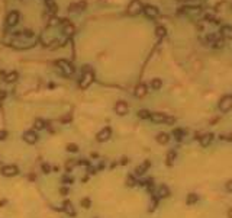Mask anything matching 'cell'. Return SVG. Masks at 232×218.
<instances>
[{
  "label": "cell",
  "instance_id": "cell-1",
  "mask_svg": "<svg viewBox=\"0 0 232 218\" xmlns=\"http://www.w3.org/2000/svg\"><path fill=\"white\" fill-rule=\"evenodd\" d=\"M93 80H95V73H93V70L89 67V65H84V69H83V76L78 81V86H80V89H87V87L93 83Z\"/></svg>",
  "mask_w": 232,
  "mask_h": 218
},
{
  "label": "cell",
  "instance_id": "cell-2",
  "mask_svg": "<svg viewBox=\"0 0 232 218\" xmlns=\"http://www.w3.org/2000/svg\"><path fill=\"white\" fill-rule=\"evenodd\" d=\"M150 119L152 122H157V124H174L176 119L167 114H162V112H152L150 115Z\"/></svg>",
  "mask_w": 232,
  "mask_h": 218
},
{
  "label": "cell",
  "instance_id": "cell-3",
  "mask_svg": "<svg viewBox=\"0 0 232 218\" xmlns=\"http://www.w3.org/2000/svg\"><path fill=\"white\" fill-rule=\"evenodd\" d=\"M57 65H58V69H60L65 76H71V74H74V71H76V69L73 67V64L70 63V61H67V60H58V61H57Z\"/></svg>",
  "mask_w": 232,
  "mask_h": 218
},
{
  "label": "cell",
  "instance_id": "cell-4",
  "mask_svg": "<svg viewBox=\"0 0 232 218\" xmlns=\"http://www.w3.org/2000/svg\"><path fill=\"white\" fill-rule=\"evenodd\" d=\"M219 111L221 112H229L231 109H232V95H225L223 98H221L219 100Z\"/></svg>",
  "mask_w": 232,
  "mask_h": 218
},
{
  "label": "cell",
  "instance_id": "cell-5",
  "mask_svg": "<svg viewBox=\"0 0 232 218\" xmlns=\"http://www.w3.org/2000/svg\"><path fill=\"white\" fill-rule=\"evenodd\" d=\"M142 9H144V6H142V3L139 2V0H132V2L129 3V6H128V9H126V13L131 15V16H135L138 13H141Z\"/></svg>",
  "mask_w": 232,
  "mask_h": 218
},
{
  "label": "cell",
  "instance_id": "cell-6",
  "mask_svg": "<svg viewBox=\"0 0 232 218\" xmlns=\"http://www.w3.org/2000/svg\"><path fill=\"white\" fill-rule=\"evenodd\" d=\"M0 172H2V174H3V176L12 178V176H16V174L19 173V169H17L15 164H9V166H3Z\"/></svg>",
  "mask_w": 232,
  "mask_h": 218
},
{
  "label": "cell",
  "instance_id": "cell-7",
  "mask_svg": "<svg viewBox=\"0 0 232 218\" xmlns=\"http://www.w3.org/2000/svg\"><path fill=\"white\" fill-rule=\"evenodd\" d=\"M128 111H129V106H128V103L126 102H123V100H118L116 102V105H115V112L118 114V115H126L128 114Z\"/></svg>",
  "mask_w": 232,
  "mask_h": 218
},
{
  "label": "cell",
  "instance_id": "cell-8",
  "mask_svg": "<svg viewBox=\"0 0 232 218\" xmlns=\"http://www.w3.org/2000/svg\"><path fill=\"white\" fill-rule=\"evenodd\" d=\"M19 17H20L19 12L12 10V12L7 15V17H6V25H7V26H15L17 22H19Z\"/></svg>",
  "mask_w": 232,
  "mask_h": 218
},
{
  "label": "cell",
  "instance_id": "cell-9",
  "mask_svg": "<svg viewBox=\"0 0 232 218\" xmlns=\"http://www.w3.org/2000/svg\"><path fill=\"white\" fill-rule=\"evenodd\" d=\"M112 137V129L109 126H105L103 129H100L99 133H97V141H107L109 138Z\"/></svg>",
  "mask_w": 232,
  "mask_h": 218
},
{
  "label": "cell",
  "instance_id": "cell-10",
  "mask_svg": "<svg viewBox=\"0 0 232 218\" xmlns=\"http://www.w3.org/2000/svg\"><path fill=\"white\" fill-rule=\"evenodd\" d=\"M142 12L148 16V17H151V19H154V17H157L158 15H160V10L155 7V6H151V5H148V6H144V9H142Z\"/></svg>",
  "mask_w": 232,
  "mask_h": 218
},
{
  "label": "cell",
  "instance_id": "cell-11",
  "mask_svg": "<svg viewBox=\"0 0 232 218\" xmlns=\"http://www.w3.org/2000/svg\"><path fill=\"white\" fill-rule=\"evenodd\" d=\"M23 140H25L28 144H35L38 141V135L35 131H26L25 134H23Z\"/></svg>",
  "mask_w": 232,
  "mask_h": 218
},
{
  "label": "cell",
  "instance_id": "cell-12",
  "mask_svg": "<svg viewBox=\"0 0 232 218\" xmlns=\"http://www.w3.org/2000/svg\"><path fill=\"white\" fill-rule=\"evenodd\" d=\"M62 211H64L65 214H68L70 217H74V215H76V209H74L73 204L70 202V201H64V202H62Z\"/></svg>",
  "mask_w": 232,
  "mask_h": 218
},
{
  "label": "cell",
  "instance_id": "cell-13",
  "mask_svg": "<svg viewBox=\"0 0 232 218\" xmlns=\"http://www.w3.org/2000/svg\"><path fill=\"white\" fill-rule=\"evenodd\" d=\"M147 84H144V83H141V84H138L136 87H135V96L136 98H144L145 95H147Z\"/></svg>",
  "mask_w": 232,
  "mask_h": 218
},
{
  "label": "cell",
  "instance_id": "cell-14",
  "mask_svg": "<svg viewBox=\"0 0 232 218\" xmlns=\"http://www.w3.org/2000/svg\"><path fill=\"white\" fill-rule=\"evenodd\" d=\"M221 32H222L223 36L232 39V26H229V25H223V26L221 28Z\"/></svg>",
  "mask_w": 232,
  "mask_h": 218
},
{
  "label": "cell",
  "instance_id": "cell-15",
  "mask_svg": "<svg viewBox=\"0 0 232 218\" xmlns=\"http://www.w3.org/2000/svg\"><path fill=\"white\" fill-rule=\"evenodd\" d=\"M62 25H64V32L67 34V35H73L74 34V26L70 24V22H62Z\"/></svg>",
  "mask_w": 232,
  "mask_h": 218
},
{
  "label": "cell",
  "instance_id": "cell-16",
  "mask_svg": "<svg viewBox=\"0 0 232 218\" xmlns=\"http://www.w3.org/2000/svg\"><path fill=\"white\" fill-rule=\"evenodd\" d=\"M157 141H158L160 144H167V143L170 141V137H168V134H166V133H161V134L157 135Z\"/></svg>",
  "mask_w": 232,
  "mask_h": 218
},
{
  "label": "cell",
  "instance_id": "cell-17",
  "mask_svg": "<svg viewBox=\"0 0 232 218\" xmlns=\"http://www.w3.org/2000/svg\"><path fill=\"white\" fill-rule=\"evenodd\" d=\"M158 195L161 196V198H166V196L170 195V189H168L166 185H161L160 189H158Z\"/></svg>",
  "mask_w": 232,
  "mask_h": 218
},
{
  "label": "cell",
  "instance_id": "cell-18",
  "mask_svg": "<svg viewBox=\"0 0 232 218\" xmlns=\"http://www.w3.org/2000/svg\"><path fill=\"white\" fill-rule=\"evenodd\" d=\"M17 77H19V74H17L16 71H12V73L6 74L5 81H6V83H13V81H16V79H17Z\"/></svg>",
  "mask_w": 232,
  "mask_h": 218
},
{
  "label": "cell",
  "instance_id": "cell-19",
  "mask_svg": "<svg viewBox=\"0 0 232 218\" xmlns=\"http://www.w3.org/2000/svg\"><path fill=\"white\" fill-rule=\"evenodd\" d=\"M151 87H152L154 90H160L161 87H162L161 79H152V80H151Z\"/></svg>",
  "mask_w": 232,
  "mask_h": 218
},
{
  "label": "cell",
  "instance_id": "cell-20",
  "mask_svg": "<svg viewBox=\"0 0 232 218\" xmlns=\"http://www.w3.org/2000/svg\"><path fill=\"white\" fill-rule=\"evenodd\" d=\"M148 166H150V163L148 161H145L142 166H139V167H136V170H135V173L136 174H144L145 173V170L148 169Z\"/></svg>",
  "mask_w": 232,
  "mask_h": 218
},
{
  "label": "cell",
  "instance_id": "cell-21",
  "mask_svg": "<svg viewBox=\"0 0 232 218\" xmlns=\"http://www.w3.org/2000/svg\"><path fill=\"white\" fill-rule=\"evenodd\" d=\"M150 115H151V112L147 111V109H141V111L138 112V116L141 119H150Z\"/></svg>",
  "mask_w": 232,
  "mask_h": 218
},
{
  "label": "cell",
  "instance_id": "cell-22",
  "mask_svg": "<svg viewBox=\"0 0 232 218\" xmlns=\"http://www.w3.org/2000/svg\"><path fill=\"white\" fill-rule=\"evenodd\" d=\"M77 164H78V161H77V160H68V161H67V164H65V170H67V172H71V170H73V167H74V166H77Z\"/></svg>",
  "mask_w": 232,
  "mask_h": 218
},
{
  "label": "cell",
  "instance_id": "cell-23",
  "mask_svg": "<svg viewBox=\"0 0 232 218\" xmlns=\"http://www.w3.org/2000/svg\"><path fill=\"white\" fill-rule=\"evenodd\" d=\"M45 2H46V6H48L50 7V10L51 12H57V3L55 2H52V0H45Z\"/></svg>",
  "mask_w": 232,
  "mask_h": 218
},
{
  "label": "cell",
  "instance_id": "cell-24",
  "mask_svg": "<svg viewBox=\"0 0 232 218\" xmlns=\"http://www.w3.org/2000/svg\"><path fill=\"white\" fill-rule=\"evenodd\" d=\"M155 34H157L158 38H162V36L166 35V28H164V26H158V28L155 29Z\"/></svg>",
  "mask_w": 232,
  "mask_h": 218
},
{
  "label": "cell",
  "instance_id": "cell-25",
  "mask_svg": "<svg viewBox=\"0 0 232 218\" xmlns=\"http://www.w3.org/2000/svg\"><path fill=\"white\" fill-rule=\"evenodd\" d=\"M67 151H70V153H77L78 151V145L77 144H68L67 145Z\"/></svg>",
  "mask_w": 232,
  "mask_h": 218
},
{
  "label": "cell",
  "instance_id": "cell-26",
  "mask_svg": "<svg viewBox=\"0 0 232 218\" xmlns=\"http://www.w3.org/2000/svg\"><path fill=\"white\" fill-rule=\"evenodd\" d=\"M42 128H45V121L36 119L35 121V129H42Z\"/></svg>",
  "mask_w": 232,
  "mask_h": 218
},
{
  "label": "cell",
  "instance_id": "cell-27",
  "mask_svg": "<svg viewBox=\"0 0 232 218\" xmlns=\"http://www.w3.org/2000/svg\"><path fill=\"white\" fill-rule=\"evenodd\" d=\"M212 137H213L212 134H209V135H205V137L202 138V144H203V145H207L209 143L212 141Z\"/></svg>",
  "mask_w": 232,
  "mask_h": 218
},
{
  "label": "cell",
  "instance_id": "cell-28",
  "mask_svg": "<svg viewBox=\"0 0 232 218\" xmlns=\"http://www.w3.org/2000/svg\"><path fill=\"white\" fill-rule=\"evenodd\" d=\"M174 157H176V153L174 151H170L168 156H167V164H171L173 160H174Z\"/></svg>",
  "mask_w": 232,
  "mask_h": 218
},
{
  "label": "cell",
  "instance_id": "cell-29",
  "mask_svg": "<svg viewBox=\"0 0 232 218\" xmlns=\"http://www.w3.org/2000/svg\"><path fill=\"white\" fill-rule=\"evenodd\" d=\"M90 205H91V201H90L89 198L81 199V207H83V208H90Z\"/></svg>",
  "mask_w": 232,
  "mask_h": 218
},
{
  "label": "cell",
  "instance_id": "cell-30",
  "mask_svg": "<svg viewBox=\"0 0 232 218\" xmlns=\"http://www.w3.org/2000/svg\"><path fill=\"white\" fill-rule=\"evenodd\" d=\"M42 170H44V173H46V174H48L50 172H51V167H50V164H46V163H42Z\"/></svg>",
  "mask_w": 232,
  "mask_h": 218
},
{
  "label": "cell",
  "instance_id": "cell-31",
  "mask_svg": "<svg viewBox=\"0 0 232 218\" xmlns=\"http://www.w3.org/2000/svg\"><path fill=\"white\" fill-rule=\"evenodd\" d=\"M183 133H184V131H183V129H180V128H177V129H174V133H173V134H174V135H176L177 138H181V135H183Z\"/></svg>",
  "mask_w": 232,
  "mask_h": 218
},
{
  "label": "cell",
  "instance_id": "cell-32",
  "mask_svg": "<svg viewBox=\"0 0 232 218\" xmlns=\"http://www.w3.org/2000/svg\"><path fill=\"white\" fill-rule=\"evenodd\" d=\"M6 137H7V131H5V129H3V131H0V141L5 140Z\"/></svg>",
  "mask_w": 232,
  "mask_h": 218
},
{
  "label": "cell",
  "instance_id": "cell-33",
  "mask_svg": "<svg viewBox=\"0 0 232 218\" xmlns=\"http://www.w3.org/2000/svg\"><path fill=\"white\" fill-rule=\"evenodd\" d=\"M196 199H197V196H194V195L192 193V195L189 196V201H187V202H189V204H192V202H194Z\"/></svg>",
  "mask_w": 232,
  "mask_h": 218
},
{
  "label": "cell",
  "instance_id": "cell-34",
  "mask_svg": "<svg viewBox=\"0 0 232 218\" xmlns=\"http://www.w3.org/2000/svg\"><path fill=\"white\" fill-rule=\"evenodd\" d=\"M25 36L32 38V36H34V32H32V31H25Z\"/></svg>",
  "mask_w": 232,
  "mask_h": 218
},
{
  "label": "cell",
  "instance_id": "cell-35",
  "mask_svg": "<svg viewBox=\"0 0 232 218\" xmlns=\"http://www.w3.org/2000/svg\"><path fill=\"white\" fill-rule=\"evenodd\" d=\"M60 193H61V195H67V193H68V189H67V188H61V189H60Z\"/></svg>",
  "mask_w": 232,
  "mask_h": 218
},
{
  "label": "cell",
  "instance_id": "cell-36",
  "mask_svg": "<svg viewBox=\"0 0 232 218\" xmlns=\"http://www.w3.org/2000/svg\"><path fill=\"white\" fill-rule=\"evenodd\" d=\"M128 185H129V186H133V179H132V178L128 179Z\"/></svg>",
  "mask_w": 232,
  "mask_h": 218
},
{
  "label": "cell",
  "instance_id": "cell-37",
  "mask_svg": "<svg viewBox=\"0 0 232 218\" xmlns=\"http://www.w3.org/2000/svg\"><path fill=\"white\" fill-rule=\"evenodd\" d=\"M70 119H71V118H70V116H67V118H65V116H64V118H62V119H61V122H68V121H70Z\"/></svg>",
  "mask_w": 232,
  "mask_h": 218
},
{
  "label": "cell",
  "instance_id": "cell-38",
  "mask_svg": "<svg viewBox=\"0 0 232 218\" xmlns=\"http://www.w3.org/2000/svg\"><path fill=\"white\" fill-rule=\"evenodd\" d=\"M226 188H228V190H232V182H229V183L226 185Z\"/></svg>",
  "mask_w": 232,
  "mask_h": 218
}]
</instances>
